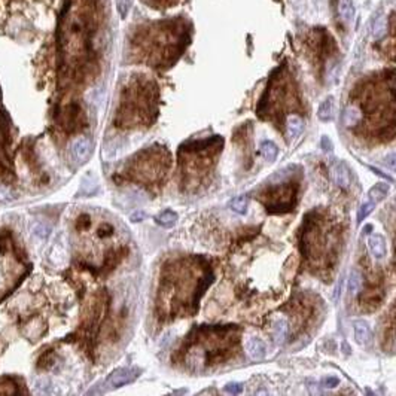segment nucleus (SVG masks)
I'll use <instances>...</instances> for the list:
<instances>
[{"instance_id": "15", "label": "nucleus", "mask_w": 396, "mask_h": 396, "mask_svg": "<svg viewBox=\"0 0 396 396\" xmlns=\"http://www.w3.org/2000/svg\"><path fill=\"white\" fill-rule=\"evenodd\" d=\"M261 154H262V157H264L265 159H268V161H274V159L277 158L279 149H277V146H276L274 142H271V140H264V142L261 143Z\"/></svg>"}, {"instance_id": "13", "label": "nucleus", "mask_w": 396, "mask_h": 396, "mask_svg": "<svg viewBox=\"0 0 396 396\" xmlns=\"http://www.w3.org/2000/svg\"><path fill=\"white\" fill-rule=\"evenodd\" d=\"M155 221H157V224L161 225V227H165V228H170V227H173L176 222H178V213L173 210H164L159 213L158 216L155 217Z\"/></svg>"}, {"instance_id": "24", "label": "nucleus", "mask_w": 396, "mask_h": 396, "mask_svg": "<svg viewBox=\"0 0 396 396\" xmlns=\"http://www.w3.org/2000/svg\"><path fill=\"white\" fill-rule=\"evenodd\" d=\"M90 216H86V214H83V216H80L79 219H78V228L79 230H85V228H88L90 227Z\"/></svg>"}, {"instance_id": "6", "label": "nucleus", "mask_w": 396, "mask_h": 396, "mask_svg": "<svg viewBox=\"0 0 396 396\" xmlns=\"http://www.w3.org/2000/svg\"><path fill=\"white\" fill-rule=\"evenodd\" d=\"M353 329H355V338H356L358 343L362 344V345L370 343L371 331L368 322H365L362 319H358V320L353 322Z\"/></svg>"}, {"instance_id": "20", "label": "nucleus", "mask_w": 396, "mask_h": 396, "mask_svg": "<svg viewBox=\"0 0 396 396\" xmlns=\"http://www.w3.org/2000/svg\"><path fill=\"white\" fill-rule=\"evenodd\" d=\"M224 390L230 395H240L243 392V384L241 383H228Z\"/></svg>"}, {"instance_id": "23", "label": "nucleus", "mask_w": 396, "mask_h": 396, "mask_svg": "<svg viewBox=\"0 0 396 396\" xmlns=\"http://www.w3.org/2000/svg\"><path fill=\"white\" fill-rule=\"evenodd\" d=\"M322 383H323L326 387H335V386H338L340 380H338L337 377H326V378H323Z\"/></svg>"}, {"instance_id": "3", "label": "nucleus", "mask_w": 396, "mask_h": 396, "mask_svg": "<svg viewBox=\"0 0 396 396\" xmlns=\"http://www.w3.org/2000/svg\"><path fill=\"white\" fill-rule=\"evenodd\" d=\"M331 179L335 185L340 186V188L350 186V168H348V165L343 161L335 162L331 167Z\"/></svg>"}, {"instance_id": "21", "label": "nucleus", "mask_w": 396, "mask_h": 396, "mask_svg": "<svg viewBox=\"0 0 396 396\" xmlns=\"http://www.w3.org/2000/svg\"><path fill=\"white\" fill-rule=\"evenodd\" d=\"M11 198H12L11 191L6 186L0 185V201H9Z\"/></svg>"}, {"instance_id": "1", "label": "nucleus", "mask_w": 396, "mask_h": 396, "mask_svg": "<svg viewBox=\"0 0 396 396\" xmlns=\"http://www.w3.org/2000/svg\"><path fill=\"white\" fill-rule=\"evenodd\" d=\"M137 377H139L137 371L133 370V368H116V370L112 371L109 374V377L106 380V384L109 387L118 389V387H122L125 384L133 383Z\"/></svg>"}, {"instance_id": "25", "label": "nucleus", "mask_w": 396, "mask_h": 396, "mask_svg": "<svg viewBox=\"0 0 396 396\" xmlns=\"http://www.w3.org/2000/svg\"><path fill=\"white\" fill-rule=\"evenodd\" d=\"M143 217H145L143 211H136L131 214V222H140V221H143Z\"/></svg>"}, {"instance_id": "8", "label": "nucleus", "mask_w": 396, "mask_h": 396, "mask_svg": "<svg viewBox=\"0 0 396 396\" xmlns=\"http://www.w3.org/2000/svg\"><path fill=\"white\" fill-rule=\"evenodd\" d=\"M317 118L323 122H329L334 118V97H326L317 109Z\"/></svg>"}, {"instance_id": "5", "label": "nucleus", "mask_w": 396, "mask_h": 396, "mask_svg": "<svg viewBox=\"0 0 396 396\" xmlns=\"http://www.w3.org/2000/svg\"><path fill=\"white\" fill-rule=\"evenodd\" d=\"M368 249L375 259H383L387 255V243L381 234H371L368 238Z\"/></svg>"}, {"instance_id": "9", "label": "nucleus", "mask_w": 396, "mask_h": 396, "mask_svg": "<svg viewBox=\"0 0 396 396\" xmlns=\"http://www.w3.org/2000/svg\"><path fill=\"white\" fill-rule=\"evenodd\" d=\"M286 128H288V134L292 139H296L301 136V133L304 130V122L298 115H291L286 119Z\"/></svg>"}, {"instance_id": "22", "label": "nucleus", "mask_w": 396, "mask_h": 396, "mask_svg": "<svg viewBox=\"0 0 396 396\" xmlns=\"http://www.w3.org/2000/svg\"><path fill=\"white\" fill-rule=\"evenodd\" d=\"M113 233V228L110 227V225H102L100 228H99V237H107V236H110Z\"/></svg>"}, {"instance_id": "12", "label": "nucleus", "mask_w": 396, "mask_h": 396, "mask_svg": "<svg viewBox=\"0 0 396 396\" xmlns=\"http://www.w3.org/2000/svg\"><path fill=\"white\" fill-rule=\"evenodd\" d=\"M288 322L285 319H279L274 323V341L277 344H283L286 335H288Z\"/></svg>"}, {"instance_id": "17", "label": "nucleus", "mask_w": 396, "mask_h": 396, "mask_svg": "<svg viewBox=\"0 0 396 396\" xmlns=\"http://www.w3.org/2000/svg\"><path fill=\"white\" fill-rule=\"evenodd\" d=\"M230 207H231V210L236 211L238 214H244L247 211V207H249V200H247V197H243V195L236 197V198L231 200Z\"/></svg>"}, {"instance_id": "16", "label": "nucleus", "mask_w": 396, "mask_h": 396, "mask_svg": "<svg viewBox=\"0 0 396 396\" xmlns=\"http://www.w3.org/2000/svg\"><path fill=\"white\" fill-rule=\"evenodd\" d=\"M361 288H362V276H361L359 271L353 270L350 273V279H348V292H350V295L359 293Z\"/></svg>"}, {"instance_id": "10", "label": "nucleus", "mask_w": 396, "mask_h": 396, "mask_svg": "<svg viewBox=\"0 0 396 396\" xmlns=\"http://www.w3.org/2000/svg\"><path fill=\"white\" fill-rule=\"evenodd\" d=\"M386 28H387V21L384 15H378L377 18H374V23L371 26V34L374 39H381L386 34Z\"/></svg>"}, {"instance_id": "7", "label": "nucleus", "mask_w": 396, "mask_h": 396, "mask_svg": "<svg viewBox=\"0 0 396 396\" xmlns=\"http://www.w3.org/2000/svg\"><path fill=\"white\" fill-rule=\"evenodd\" d=\"M338 14L345 26H351L355 21V5L353 0H340L338 2Z\"/></svg>"}, {"instance_id": "4", "label": "nucleus", "mask_w": 396, "mask_h": 396, "mask_svg": "<svg viewBox=\"0 0 396 396\" xmlns=\"http://www.w3.org/2000/svg\"><path fill=\"white\" fill-rule=\"evenodd\" d=\"M244 348L249 355L250 359L253 361H261L265 358L267 348H265L264 341L259 337H249L244 343Z\"/></svg>"}, {"instance_id": "11", "label": "nucleus", "mask_w": 396, "mask_h": 396, "mask_svg": "<svg viewBox=\"0 0 396 396\" xmlns=\"http://www.w3.org/2000/svg\"><path fill=\"white\" fill-rule=\"evenodd\" d=\"M387 192H389V185L387 184H375L370 189L368 195H370L371 201H374L377 204V203H380V201H383L386 198Z\"/></svg>"}, {"instance_id": "14", "label": "nucleus", "mask_w": 396, "mask_h": 396, "mask_svg": "<svg viewBox=\"0 0 396 396\" xmlns=\"http://www.w3.org/2000/svg\"><path fill=\"white\" fill-rule=\"evenodd\" d=\"M361 118H362V113H361V110H359V109H356V107H353V106H350V107H347V109L344 110L343 122H344V125H347V127L358 124V122L361 121Z\"/></svg>"}, {"instance_id": "18", "label": "nucleus", "mask_w": 396, "mask_h": 396, "mask_svg": "<svg viewBox=\"0 0 396 396\" xmlns=\"http://www.w3.org/2000/svg\"><path fill=\"white\" fill-rule=\"evenodd\" d=\"M374 207H375V203L374 201H371V200H368V201H365L362 206H361V209H359V211H358V222L361 224L365 217H368L370 216V213L372 210H374Z\"/></svg>"}, {"instance_id": "2", "label": "nucleus", "mask_w": 396, "mask_h": 396, "mask_svg": "<svg viewBox=\"0 0 396 396\" xmlns=\"http://www.w3.org/2000/svg\"><path fill=\"white\" fill-rule=\"evenodd\" d=\"M91 151H93V143L88 137H78L73 140L72 143V148H70V152H72V157L79 161V162H83L86 161L88 157L91 155Z\"/></svg>"}, {"instance_id": "19", "label": "nucleus", "mask_w": 396, "mask_h": 396, "mask_svg": "<svg viewBox=\"0 0 396 396\" xmlns=\"http://www.w3.org/2000/svg\"><path fill=\"white\" fill-rule=\"evenodd\" d=\"M133 0H116V9L119 12V17L124 20L128 15V11L131 8Z\"/></svg>"}]
</instances>
